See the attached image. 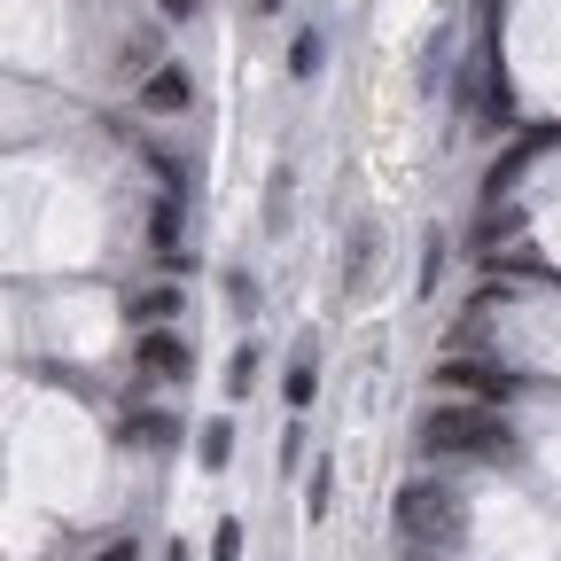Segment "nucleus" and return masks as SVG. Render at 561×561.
<instances>
[{
    "mask_svg": "<svg viewBox=\"0 0 561 561\" xmlns=\"http://www.w3.org/2000/svg\"><path fill=\"white\" fill-rule=\"evenodd\" d=\"M483 273L507 280V289H530V280H553V265L538 250H483Z\"/></svg>",
    "mask_w": 561,
    "mask_h": 561,
    "instance_id": "0eeeda50",
    "label": "nucleus"
},
{
    "mask_svg": "<svg viewBox=\"0 0 561 561\" xmlns=\"http://www.w3.org/2000/svg\"><path fill=\"white\" fill-rule=\"evenodd\" d=\"M133 367H140V382H187V375H195V351H187L172 328H140Z\"/></svg>",
    "mask_w": 561,
    "mask_h": 561,
    "instance_id": "20e7f679",
    "label": "nucleus"
},
{
    "mask_svg": "<svg viewBox=\"0 0 561 561\" xmlns=\"http://www.w3.org/2000/svg\"><path fill=\"white\" fill-rule=\"evenodd\" d=\"M250 9H257V16H273V9H280V0H250Z\"/></svg>",
    "mask_w": 561,
    "mask_h": 561,
    "instance_id": "aec40b11",
    "label": "nucleus"
},
{
    "mask_svg": "<svg viewBox=\"0 0 561 561\" xmlns=\"http://www.w3.org/2000/svg\"><path fill=\"white\" fill-rule=\"evenodd\" d=\"M289 70H297V79H312V70H320V32H297V39H289Z\"/></svg>",
    "mask_w": 561,
    "mask_h": 561,
    "instance_id": "f8f14e48",
    "label": "nucleus"
},
{
    "mask_svg": "<svg viewBox=\"0 0 561 561\" xmlns=\"http://www.w3.org/2000/svg\"><path fill=\"white\" fill-rule=\"evenodd\" d=\"M312 390H320V367L312 359H289V405H312Z\"/></svg>",
    "mask_w": 561,
    "mask_h": 561,
    "instance_id": "ddd939ff",
    "label": "nucleus"
},
{
    "mask_svg": "<svg viewBox=\"0 0 561 561\" xmlns=\"http://www.w3.org/2000/svg\"><path fill=\"white\" fill-rule=\"evenodd\" d=\"M227 453H234V421L219 413V421H203V430H195V460L219 476V468H227Z\"/></svg>",
    "mask_w": 561,
    "mask_h": 561,
    "instance_id": "9d476101",
    "label": "nucleus"
},
{
    "mask_svg": "<svg viewBox=\"0 0 561 561\" xmlns=\"http://www.w3.org/2000/svg\"><path fill=\"white\" fill-rule=\"evenodd\" d=\"M157 9H164V16H195V9H203V0H157Z\"/></svg>",
    "mask_w": 561,
    "mask_h": 561,
    "instance_id": "6ab92c4d",
    "label": "nucleus"
},
{
    "mask_svg": "<svg viewBox=\"0 0 561 561\" xmlns=\"http://www.w3.org/2000/svg\"><path fill=\"white\" fill-rule=\"evenodd\" d=\"M140 234H149V250H157L172 273L187 265V250H180V195H157V203H149V227H140Z\"/></svg>",
    "mask_w": 561,
    "mask_h": 561,
    "instance_id": "423d86ee",
    "label": "nucleus"
},
{
    "mask_svg": "<svg viewBox=\"0 0 561 561\" xmlns=\"http://www.w3.org/2000/svg\"><path fill=\"white\" fill-rule=\"evenodd\" d=\"M94 561H133V538H110V546H102Z\"/></svg>",
    "mask_w": 561,
    "mask_h": 561,
    "instance_id": "a211bd4d",
    "label": "nucleus"
},
{
    "mask_svg": "<svg viewBox=\"0 0 561 561\" xmlns=\"http://www.w3.org/2000/svg\"><path fill=\"white\" fill-rule=\"evenodd\" d=\"M250 382H257V351H250V343H242V351H234V367H227V390H234V398H242V390H250Z\"/></svg>",
    "mask_w": 561,
    "mask_h": 561,
    "instance_id": "dca6fc26",
    "label": "nucleus"
},
{
    "mask_svg": "<svg viewBox=\"0 0 561 561\" xmlns=\"http://www.w3.org/2000/svg\"><path fill=\"white\" fill-rule=\"evenodd\" d=\"M390 515H398V538L405 546H453L460 538V500H453V483H437V476L398 483Z\"/></svg>",
    "mask_w": 561,
    "mask_h": 561,
    "instance_id": "f03ea898",
    "label": "nucleus"
},
{
    "mask_svg": "<svg viewBox=\"0 0 561 561\" xmlns=\"http://www.w3.org/2000/svg\"><path fill=\"white\" fill-rule=\"evenodd\" d=\"M125 320H133V328H172V320H180V289H172V280L133 289V297H125Z\"/></svg>",
    "mask_w": 561,
    "mask_h": 561,
    "instance_id": "6e6552de",
    "label": "nucleus"
},
{
    "mask_svg": "<svg viewBox=\"0 0 561 561\" xmlns=\"http://www.w3.org/2000/svg\"><path fill=\"white\" fill-rule=\"evenodd\" d=\"M210 561H242V523H219V530H210Z\"/></svg>",
    "mask_w": 561,
    "mask_h": 561,
    "instance_id": "2eb2a0df",
    "label": "nucleus"
},
{
    "mask_svg": "<svg viewBox=\"0 0 561 561\" xmlns=\"http://www.w3.org/2000/svg\"><path fill=\"white\" fill-rule=\"evenodd\" d=\"M195 102V79L180 62H164V70H149V79H140V110H157V117H180Z\"/></svg>",
    "mask_w": 561,
    "mask_h": 561,
    "instance_id": "39448f33",
    "label": "nucleus"
},
{
    "mask_svg": "<svg viewBox=\"0 0 561 561\" xmlns=\"http://www.w3.org/2000/svg\"><path fill=\"white\" fill-rule=\"evenodd\" d=\"M515 227H523V210H507V203H500V210H491V219H483V227H476L468 242H476V250H500V242H507Z\"/></svg>",
    "mask_w": 561,
    "mask_h": 561,
    "instance_id": "9b49d317",
    "label": "nucleus"
},
{
    "mask_svg": "<svg viewBox=\"0 0 561 561\" xmlns=\"http://www.w3.org/2000/svg\"><path fill=\"white\" fill-rule=\"evenodd\" d=\"M430 390H437V398H468V405H507L515 375H507L500 359H483V351H445L437 375H430Z\"/></svg>",
    "mask_w": 561,
    "mask_h": 561,
    "instance_id": "7ed1b4c3",
    "label": "nucleus"
},
{
    "mask_svg": "<svg viewBox=\"0 0 561 561\" xmlns=\"http://www.w3.org/2000/svg\"><path fill=\"white\" fill-rule=\"evenodd\" d=\"M437 273H445V234H430V250H421V280H413V289L430 297V289H437Z\"/></svg>",
    "mask_w": 561,
    "mask_h": 561,
    "instance_id": "4468645a",
    "label": "nucleus"
},
{
    "mask_svg": "<svg viewBox=\"0 0 561 561\" xmlns=\"http://www.w3.org/2000/svg\"><path fill=\"white\" fill-rule=\"evenodd\" d=\"M125 437L164 453V445H180V413H164V405H157V413H149V405H133V413H125Z\"/></svg>",
    "mask_w": 561,
    "mask_h": 561,
    "instance_id": "1a4fd4ad",
    "label": "nucleus"
},
{
    "mask_svg": "<svg viewBox=\"0 0 561 561\" xmlns=\"http://www.w3.org/2000/svg\"><path fill=\"white\" fill-rule=\"evenodd\" d=\"M328 491H335L328 468H312V483H305V507H312V515H328Z\"/></svg>",
    "mask_w": 561,
    "mask_h": 561,
    "instance_id": "f3484780",
    "label": "nucleus"
},
{
    "mask_svg": "<svg viewBox=\"0 0 561 561\" xmlns=\"http://www.w3.org/2000/svg\"><path fill=\"white\" fill-rule=\"evenodd\" d=\"M421 453L430 460H507V421H500V405H468V398H445V405H430L421 413Z\"/></svg>",
    "mask_w": 561,
    "mask_h": 561,
    "instance_id": "f257e3e1",
    "label": "nucleus"
}]
</instances>
